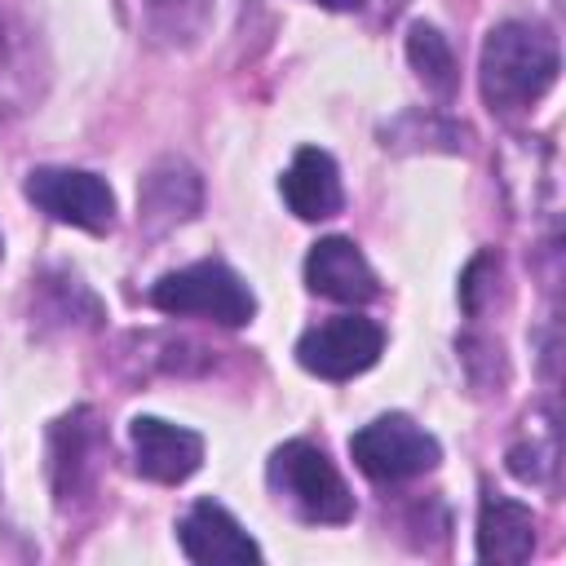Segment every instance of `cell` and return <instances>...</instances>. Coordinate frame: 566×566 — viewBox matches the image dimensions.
Segmentation results:
<instances>
[{"label": "cell", "instance_id": "cell-1", "mask_svg": "<svg viewBox=\"0 0 566 566\" xmlns=\"http://www.w3.org/2000/svg\"><path fill=\"white\" fill-rule=\"evenodd\" d=\"M562 71L557 40L535 22H500L482 44V97L491 111H522L539 102Z\"/></svg>", "mask_w": 566, "mask_h": 566}, {"label": "cell", "instance_id": "cell-2", "mask_svg": "<svg viewBox=\"0 0 566 566\" xmlns=\"http://www.w3.org/2000/svg\"><path fill=\"white\" fill-rule=\"evenodd\" d=\"M265 478L274 486L279 500L292 504L296 517L305 522H323V526H340L354 517V495L345 486V478L336 473V464L323 455V447L314 442H283L270 464Z\"/></svg>", "mask_w": 566, "mask_h": 566}, {"label": "cell", "instance_id": "cell-3", "mask_svg": "<svg viewBox=\"0 0 566 566\" xmlns=\"http://www.w3.org/2000/svg\"><path fill=\"white\" fill-rule=\"evenodd\" d=\"M150 305L177 318H208L221 327H243L256 314L252 287L221 261H195L186 270L164 274L150 287Z\"/></svg>", "mask_w": 566, "mask_h": 566}, {"label": "cell", "instance_id": "cell-4", "mask_svg": "<svg viewBox=\"0 0 566 566\" xmlns=\"http://www.w3.org/2000/svg\"><path fill=\"white\" fill-rule=\"evenodd\" d=\"M349 455L371 482H407V478L438 469L442 447L411 416L394 411V416H376L371 424H363L349 438Z\"/></svg>", "mask_w": 566, "mask_h": 566}, {"label": "cell", "instance_id": "cell-5", "mask_svg": "<svg viewBox=\"0 0 566 566\" xmlns=\"http://www.w3.org/2000/svg\"><path fill=\"white\" fill-rule=\"evenodd\" d=\"M27 199L62 226H80L88 234H106L115 226V195L97 172L84 168H31Z\"/></svg>", "mask_w": 566, "mask_h": 566}, {"label": "cell", "instance_id": "cell-6", "mask_svg": "<svg viewBox=\"0 0 566 566\" xmlns=\"http://www.w3.org/2000/svg\"><path fill=\"white\" fill-rule=\"evenodd\" d=\"M385 349V332L371 323V318H358V314H336V318H323L314 323L301 340H296V363L310 371V376H323V380H349L358 371H367Z\"/></svg>", "mask_w": 566, "mask_h": 566}, {"label": "cell", "instance_id": "cell-7", "mask_svg": "<svg viewBox=\"0 0 566 566\" xmlns=\"http://www.w3.org/2000/svg\"><path fill=\"white\" fill-rule=\"evenodd\" d=\"M106 464V433L88 407H75L49 429V478L57 504L88 495Z\"/></svg>", "mask_w": 566, "mask_h": 566}, {"label": "cell", "instance_id": "cell-8", "mask_svg": "<svg viewBox=\"0 0 566 566\" xmlns=\"http://www.w3.org/2000/svg\"><path fill=\"white\" fill-rule=\"evenodd\" d=\"M133 438V469L150 482L177 486L203 464V438L186 424H168L159 416H137L128 424Z\"/></svg>", "mask_w": 566, "mask_h": 566}, {"label": "cell", "instance_id": "cell-9", "mask_svg": "<svg viewBox=\"0 0 566 566\" xmlns=\"http://www.w3.org/2000/svg\"><path fill=\"white\" fill-rule=\"evenodd\" d=\"M177 544L199 566H248V562H261L256 539L212 500H199V504L186 509V517L177 522Z\"/></svg>", "mask_w": 566, "mask_h": 566}, {"label": "cell", "instance_id": "cell-10", "mask_svg": "<svg viewBox=\"0 0 566 566\" xmlns=\"http://www.w3.org/2000/svg\"><path fill=\"white\" fill-rule=\"evenodd\" d=\"M305 283L310 292L327 296V301H340V305H367L380 283H376V270L367 265V256L358 252L354 239H318L305 256Z\"/></svg>", "mask_w": 566, "mask_h": 566}, {"label": "cell", "instance_id": "cell-11", "mask_svg": "<svg viewBox=\"0 0 566 566\" xmlns=\"http://www.w3.org/2000/svg\"><path fill=\"white\" fill-rule=\"evenodd\" d=\"M199 199H203V186H199V172L181 159H159L146 177H142V190H137V221L159 234L177 221H190L199 212Z\"/></svg>", "mask_w": 566, "mask_h": 566}, {"label": "cell", "instance_id": "cell-12", "mask_svg": "<svg viewBox=\"0 0 566 566\" xmlns=\"http://www.w3.org/2000/svg\"><path fill=\"white\" fill-rule=\"evenodd\" d=\"M279 190L287 199V208L301 217V221H323V217H336L340 203H345V190H340V172H336V159L318 146H301L287 164V172L279 177Z\"/></svg>", "mask_w": 566, "mask_h": 566}, {"label": "cell", "instance_id": "cell-13", "mask_svg": "<svg viewBox=\"0 0 566 566\" xmlns=\"http://www.w3.org/2000/svg\"><path fill=\"white\" fill-rule=\"evenodd\" d=\"M535 553V513L509 495H482L478 509V557L495 566H517Z\"/></svg>", "mask_w": 566, "mask_h": 566}, {"label": "cell", "instance_id": "cell-14", "mask_svg": "<svg viewBox=\"0 0 566 566\" xmlns=\"http://www.w3.org/2000/svg\"><path fill=\"white\" fill-rule=\"evenodd\" d=\"M407 57H411V71L424 80V88H433L438 97H451V88H455V53H451V44H447V35L438 27L416 22L407 31Z\"/></svg>", "mask_w": 566, "mask_h": 566}, {"label": "cell", "instance_id": "cell-15", "mask_svg": "<svg viewBox=\"0 0 566 566\" xmlns=\"http://www.w3.org/2000/svg\"><path fill=\"white\" fill-rule=\"evenodd\" d=\"M142 4H146V22L164 40H195L208 18V0H142Z\"/></svg>", "mask_w": 566, "mask_h": 566}, {"label": "cell", "instance_id": "cell-16", "mask_svg": "<svg viewBox=\"0 0 566 566\" xmlns=\"http://www.w3.org/2000/svg\"><path fill=\"white\" fill-rule=\"evenodd\" d=\"M491 274H500V256H495V252H478V256L469 261L464 279H460V305H464L469 314H482V292L491 287V283H486Z\"/></svg>", "mask_w": 566, "mask_h": 566}, {"label": "cell", "instance_id": "cell-17", "mask_svg": "<svg viewBox=\"0 0 566 566\" xmlns=\"http://www.w3.org/2000/svg\"><path fill=\"white\" fill-rule=\"evenodd\" d=\"M18 66V49H13V35H9V22L0 13V111H9V97H4V80L13 75Z\"/></svg>", "mask_w": 566, "mask_h": 566}, {"label": "cell", "instance_id": "cell-18", "mask_svg": "<svg viewBox=\"0 0 566 566\" xmlns=\"http://www.w3.org/2000/svg\"><path fill=\"white\" fill-rule=\"evenodd\" d=\"M314 4H323V9H358L363 0H314Z\"/></svg>", "mask_w": 566, "mask_h": 566}, {"label": "cell", "instance_id": "cell-19", "mask_svg": "<svg viewBox=\"0 0 566 566\" xmlns=\"http://www.w3.org/2000/svg\"><path fill=\"white\" fill-rule=\"evenodd\" d=\"M0 256H4V243H0Z\"/></svg>", "mask_w": 566, "mask_h": 566}]
</instances>
